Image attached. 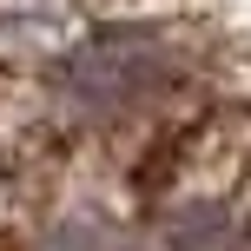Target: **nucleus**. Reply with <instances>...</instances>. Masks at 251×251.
<instances>
[{
    "label": "nucleus",
    "mask_w": 251,
    "mask_h": 251,
    "mask_svg": "<svg viewBox=\"0 0 251 251\" xmlns=\"http://www.w3.org/2000/svg\"><path fill=\"white\" fill-rule=\"evenodd\" d=\"M178 79H185V53L152 26H100L53 66V86L79 119H132L178 93Z\"/></svg>",
    "instance_id": "obj_1"
},
{
    "label": "nucleus",
    "mask_w": 251,
    "mask_h": 251,
    "mask_svg": "<svg viewBox=\"0 0 251 251\" xmlns=\"http://www.w3.org/2000/svg\"><path fill=\"white\" fill-rule=\"evenodd\" d=\"M40 251H119V245H113V238H100V231L66 225V231H47V238H40Z\"/></svg>",
    "instance_id": "obj_2"
}]
</instances>
